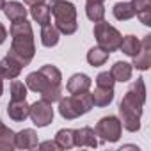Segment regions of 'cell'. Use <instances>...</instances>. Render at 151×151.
Masks as SVG:
<instances>
[{
    "instance_id": "obj_1",
    "label": "cell",
    "mask_w": 151,
    "mask_h": 151,
    "mask_svg": "<svg viewBox=\"0 0 151 151\" xmlns=\"http://www.w3.org/2000/svg\"><path fill=\"white\" fill-rule=\"evenodd\" d=\"M146 103V86L144 78H137L126 89L124 98L119 103V121L121 126L128 132H139L140 128V116L142 107Z\"/></svg>"
},
{
    "instance_id": "obj_2",
    "label": "cell",
    "mask_w": 151,
    "mask_h": 151,
    "mask_svg": "<svg viewBox=\"0 0 151 151\" xmlns=\"http://www.w3.org/2000/svg\"><path fill=\"white\" fill-rule=\"evenodd\" d=\"M60 80L62 75L59 71V68L52 66V64H45L41 66L37 71L30 73L27 77V89L39 93L41 100H46L50 103L59 101L62 96V87H60Z\"/></svg>"
},
{
    "instance_id": "obj_3",
    "label": "cell",
    "mask_w": 151,
    "mask_h": 151,
    "mask_svg": "<svg viewBox=\"0 0 151 151\" xmlns=\"http://www.w3.org/2000/svg\"><path fill=\"white\" fill-rule=\"evenodd\" d=\"M11 34V48H9V57L18 60L23 68L30 64L36 53V45H34V32L32 25L27 20H18L11 23L9 29Z\"/></svg>"
},
{
    "instance_id": "obj_4",
    "label": "cell",
    "mask_w": 151,
    "mask_h": 151,
    "mask_svg": "<svg viewBox=\"0 0 151 151\" xmlns=\"http://www.w3.org/2000/svg\"><path fill=\"white\" fill-rule=\"evenodd\" d=\"M50 6V13L55 18V27L60 34L64 36H71L77 32L78 29V22H77V9L71 2L66 0H52L48 4Z\"/></svg>"
},
{
    "instance_id": "obj_5",
    "label": "cell",
    "mask_w": 151,
    "mask_h": 151,
    "mask_svg": "<svg viewBox=\"0 0 151 151\" xmlns=\"http://www.w3.org/2000/svg\"><path fill=\"white\" fill-rule=\"evenodd\" d=\"M93 98L91 93H82V94H73V96H66L59 100V114L64 119H77L84 114H87L93 109Z\"/></svg>"
},
{
    "instance_id": "obj_6",
    "label": "cell",
    "mask_w": 151,
    "mask_h": 151,
    "mask_svg": "<svg viewBox=\"0 0 151 151\" xmlns=\"http://www.w3.org/2000/svg\"><path fill=\"white\" fill-rule=\"evenodd\" d=\"M93 34H94V37H96V41H98V46L103 48V50L109 52V53H112V52H116V50L119 48L121 37H123L121 32H119L116 27H112L109 22H103V20L94 23Z\"/></svg>"
},
{
    "instance_id": "obj_7",
    "label": "cell",
    "mask_w": 151,
    "mask_h": 151,
    "mask_svg": "<svg viewBox=\"0 0 151 151\" xmlns=\"http://www.w3.org/2000/svg\"><path fill=\"white\" fill-rule=\"evenodd\" d=\"M96 137H100V142H117L121 133H123V126L119 117L116 116H105L96 123L94 128Z\"/></svg>"
},
{
    "instance_id": "obj_8",
    "label": "cell",
    "mask_w": 151,
    "mask_h": 151,
    "mask_svg": "<svg viewBox=\"0 0 151 151\" xmlns=\"http://www.w3.org/2000/svg\"><path fill=\"white\" fill-rule=\"evenodd\" d=\"M29 117L37 128H45L53 121V109L52 103L46 100H39L32 105H29Z\"/></svg>"
},
{
    "instance_id": "obj_9",
    "label": "cell",
    "mask_w": 151,
    "mask_h": 151,
    "mask_svg": "<svg viewBox=\"0 0 151 151\" xmlns=\"http://www.w3.org/2000/svg\"><path fill=\"white\" fill-rule=\"evenodd\" d=\"M133 68L140 69V71H146L149 69L151 66V36H144V39L140 41V48L139 52L133 55Z\"/></svg>"
},
{
    "instance_id": "obj_10",
    "label": "cell",
    "mask_w": 151,
    "mask_h": 151,
    "mask_svg": "<svg viewBox=\"0 0 151 151\" xmlns=\"http://www.w3.org/2000/svg\"><path fill=\"white\" fill-rule=\"evenodd\" d=\"M73 142L77 147H96L98 140H96V133L91 126H84L75 130L73 133Z\"/></svg>"
},
{
    "instance_id": "obj_11",
    "label": "cell",
    "mask_w": 151,
    "mask_h": 151,
    "mask_svg": "<svg viewBox=\"0 0 151 151\" xmlns=\"http://www.w3.org/2000/svg\"><path fill=\"white\" fill-rule=\"evenodd\" d=\"M91 84H93V80L86 73H77L68 80L66 89H68L69 94H82V93H87L91 89Z\"/></svg>"
},
{
    "instance_id": "obj_12",
    "label": "cell",
    "mask_w": 151,
    "mask_h": 151,
    "mask_svg": "<svg viewBox=\"0 0 151 151\" xmlns=\"http://www.w3.org/2000/svg\"><path fill=\"white\" fill-rule=\"evenodd\" d=\"M39 144L37 133L32 128H25L18 133H14V146L18 149H36Z\"/></svg>"
},
{
    "instance_id": "obj_13",
    "label": "cell",
    "mask_w": 151,
    "mask_h": 151,
    "mask_svg": "<svg viewBox=\"0 0 151 151\" xmlns=\"http://www.w3.org/2000/svg\"><path fill=\"white\" fill-rule=\"evenodd\" d=\"M22 69H23V66L18 60H14L13 57L6 55L2 60H0V78L13 80V78H16L18 75L22 73Z\"/></svg>"
},
{
    "instance_id": "obj_14",
    "label": "cell",
    "mask_w": 151,
    "mask_h": 151,
    "mask_svg": "<svg viewBox=\"0 0 151 151\" xmlns=\"http://www.w3.org/2000/svg\"><path fill=\"white\" fill-rule=\"evenodd\" d=\"M7 116L13 121H25L29 117V103L27 100H11L7 103Z\"/></svg>"
},
{
    "instance_id": "obj_15",
    "label": "cell",
    "mask_w": 151,
    "mask_h": 151,
    "mask_svg": "<svg viewBox=\"0 0 151 151\" xmlns=\"http://www.w3.org/2000/svg\"><path fill=\"white\" fill-rule=\"evenodd\" d=\"M133 11L142 25H151V0H132Z\"/></svg>"
},
{
    "instance_id": "obj_16",
    "label": "cell",
    "mask_w": 151,
    "mask_h": 151,
    "mask_svg": "<svg viewBox=\"0 0 151 151\" xmlns=\"http://www.w3.org/2000/svg\"><path fill=\"white\" fill-rule=\"evenodd\" d=\"M91 98H93V105L107 107L114 100V87H100V86H96V89L91 93Z\"/></svg>"
},
{
    "instance_id": "obj_17",
    "label": "cell",
    "mask_w": 151,
    "mask_h": 151,
    "mask_svg": "<svg viewBox=\"0 0 151 151\" xmlns=\"http://www.w3.org/2000/svg\"><path fill=\"white\" fill-rule=\"evenodd\" d=\"M132 71H133V66L123 60L114 62V66L110 68V75L116 82H128L132 78Z\"/></svg>"
},
{
    "instance_id": "obj_18",
    "label": "cell",
    "mask_w": 151,
    "mask_h": 151,
    "mask_svg": "<svg viewBox=\"0 0 151 151\" xmlns=\"http://www.w3.org/2000/svg\"><path fill=\"white\" fill-rule=\"evenodd\" d=\"M2 11L6 13V16H7V20H9L11 23L27 18V9H25L23 4H20V2H6V6H4Z\"/></svg>"
},
{
    "instance_id": "obj_19",
    "label": "cell",
    "mask_w": 151,
    "mask_h": 151,
    "mask_svg": "<svg viewBox=\"0 0 151 151\" xmlns=\"http://www.w3.org/2000/svg\"><path fill=\"white\" fill-rule=\"evenodd\" d=\"M59 36H60V32L57 30L55 25L46 23V25L41 27V45H43V46H46V48L55 46V45L59 43Z\"/></svg>"
},
{
    "instance_id": "obj_20",
    "label": "cell",
    "mask_w": 151,
    "mask_h": 151,
    "mask_svg": "<svg viewBox=\"0 0 151 151\" xmlns=\"http://www.w3.org/2000/svg\"><path fill=\"white\" fill-rule=\"evenodd\" d=\"M30 16H32V20L37 22L41 27L46 25V23H50V16H52V13H50V6L45 4V2L36 4V6H30Z\"/></svg>"
},
{
    "instance_id": "obj_21",
    "label": "cell",
    "mask_w": 151,
    "mask_h": 151,
    "mask_svg": "<svg viewBox=\"0 0 151 151\" xmlns=\"http://www.w3.org/2000/svg\"><path fill=\"white\" fill-rule=\"evenodd\" d=\"M86 14L91 22H101L105 18V6L100 0H87L86 4Z\"/></svg>"
},
{
    "instance_id": "obj_22",
    "label": "cell",
    "mask_w": 151,
    "mask_h": 151,
    "mask_svg": "<svg viewBox=\"0 0 151 151\" xmlns=\"http://www.w3.org/2000/svg\"><path fill=\"white\" fill-rule=\"evenodd\" d=\"M14 147V132L0 123V151H13Z\"/></svg>"
},
{
    "instance_id": "obj_23",
    "label": "cell",
    "mask_w": 151,
    "mask_h": 151,
    "mask_svg": "<svg viewBox=\"0 0 151 151\" xmlns=\"http://www.w3.org/2000/svg\"><path fill=\"white\" fill-rule=\"evenodd\" d=\"M112 13H114L116 20H119V22H126V20H132L135 16V11H133L132 2H117L112 7Z\"/></svg>"
},
{
    "instance_id": "obj_24",
    "label": "cell",
    "mask_w": 151,
    "mask_h": 151,
    "mask_svg": "<svg viewBox=\"0 0 151 151\" xmlns=\"http://www.w3.org/2000/svg\"><path fill=\"white\" fill-rule=\"evenodd\" d=\"M109 52H105L103 48L100 46H93L89 52H87V62L93 66V68H98V66H103L109 59Z\"/></svg>"
},
{
    "instance_id": "obj_25",
    "label": "cell",
    "mask_w": 151,
    "mask_h": 151,
    "mask_svg": "<svg viewBox=\"0 0 151 151\" xmlns=\"http://www.w3.org/2000/svg\"><path fill=\"white\" fill-rule=\"evenodd\" d=\"M119 48H121L123 53L133 57V55L139 52V48H140V41H139L137 36H132V34H130V36L121 37V45H119Z\"/></svg>"
},
{
    "instance_id": "obj_26",
    "label": "cell",
    "mask_w": 151,
    "mask_h": 151,
    "mask_svg": "<svg viewBox=\"0 0 151 151\" xmlns=\"http://www.w3.org/2000/svg\"><path fill=\"white\" fill-rule=\"evenodd\" d=\"M73 133H75V130H69V128H62L55 133V142H57L59 149H69V147L75 146Z\"/></svg>"
},
{
    "instance_id": "obj_27",
    "label": "cell",
    "mask_w": 151,
    "mask_h": 151,
    "mask_svg": "<svg viewBox=\"0 0 151 151\" xmlns=\"http://www.w3.org/2000/svg\"><path fill=\"white\" fill-rule=\"evenodd\" d=\"M11 100H27V86L20 80H14L11 82Z\"/></svg>"
},
{
    "instance_id": "obj_28",
    "label": "cell",
    "mask_w": 151,
    "mask_h": 151,
    "mask_svg": "<svg viewBox=\"0 0 151 151\" xmlns=\"http://www.w3.org/2000/svg\"><path fill=\"white\" fill-rule=\"evenodd\" d=\"M114 84H116V80L112 78L110 71H101L96 77V86H100V87H114Z\"/></svg>"
},
{
    "instance_id": "obj_29",
    "label": "cell",
    "mask_w": 151,
    "mask_h": 151,
    "mask_svg": "<svg viewBox=\"0 0 151 151\" xmlns=\"http://www.w3.org/2000/svg\"><path fill=\"white\" fill-rule=\"evenodd\" d=\"M37 147H39V149H52V151L59 149V146H57V142H55V140H46V142H41V144H37Z\"/></svg>"
},
{
    "instance_id": "obj_30",
    "label": "cell",
    "mask_w": 151,
    "mask_h": 151,
    "mask_svg": "<svg viewBox=\"0 0 151 151\" xmlns=\"http://www.w3.org/2000/svg\"><path fill=\"white\" fill-rule=\"evenodd\" d=\"M6 39H7V29H6L2 23H0V45H2Z\"/></svg>"
},
{
    "instance_id": "obj_31",
    "label": "cell",
    "mask_w": 151,
    "mask_h": 151,
    "mask_svg": "<svg viewBox=\"0 0 151 151\" xmlns=\"http://www.w3.org/2000/svg\"><path fill=\"white\" fill-rule=\"evenodd\" d=\"M23 2H25L27 6H36V4H41V2H45V0H23Z\"/></svg>"
},
{
    "instance_id": "obj_32",
    "label": "cell",
    "mask_w": 151,
    "mask_h": 151,
    "mask_svg": "<svg viewBox=\"0 0 151 151\" xmlns=\"http://www.w3.org/2000/svg\"><path fill=\"white\" fill-rule=\"evenodd\" d=\"M4 93V78H0V94Z\"/></svg>"
},
{
    "instance_id": "obj_33",
    "label": "cell",
    "mask_w": 151,
    "mask_h": 151,
    "mask_svg": "<svg viewBox=\"0 0 151 151\" xmlns=\"http://www.w3.org/2000/svg\"><path fill=\"white\" fill-rule=\"evenodd\" d=\"M4 6H6V0H0V11L4 9Z\"/></svg>"
},
{
    "instance_id": "obj_34",
    "label": "cell",
    "mask_w": 151,
    "mask_h": 151,
    "mask_svg": "<svg viewBox=\"0 0 151 151\" xmlns=\"http://www.w3.org/2000/svg\"><path fill=\"white\" fill-rule=\"evenodd\" d=\"M100 2H103V0H100Z\"/></svg>"
},
{
    "instance_id": "obj_35",
    "label": "cell",
    "mask_w": 151,
    "mask_h": 151,
    "mask_svg": "<svg viewBox=\"0 0 151 151\" xmlns=\"http://www.w3.org/2000/svg\"><path fill=\"white\" fill-rule=\"evenodd\" d=\"M0 123H2V121H0Z\"/></svg>"
}]
</instances>
